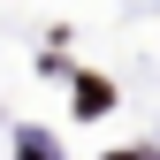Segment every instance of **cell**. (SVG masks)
I'll return each instance as SVG.
<instances>
[{
    "label": "cell",
    "instance_id": "1",
    "mask_svg": "<svg viewBox=\"0 0 160 160\" xmlns=\"http://www.w3.org/2000/svg\"><path fill=\"white\" fill-rule=\"evenodd\" d=\"M114 107V84L107 76H76V114H107Z\"/></svg>",
    "mask_w": 160,
    "mask_h": 160
},
{
    "label": "cell",
    "instance_id": "3",
    "mask_svg": "<svg viewBox=\"0 0 160 160\" xmlns=\"http://www.w3.org/2000/svg\"><path fill=\"white\" fill-rule=\"evenodd\" d=\"M107 160H152V152L145 145H122V152H107Z\"/></svg>",
    "mask_w": 160,
    "mask_h": 160
},
{
    "label": "cell",
    "instance_id": "2",
    "mask_svg": "<svg viewBox=\"0 0 160 160\" xmlns=\"http://www.w3.org/2000/svg\"><path fill=\"white\" fill-rule=\"evenodd\" d=\"M15 152H23V160H53V137H46V130H23V137H15Z\"/></svg>",
    "mask_w": 160,
    "mask_h": 160
}]
</instances>
